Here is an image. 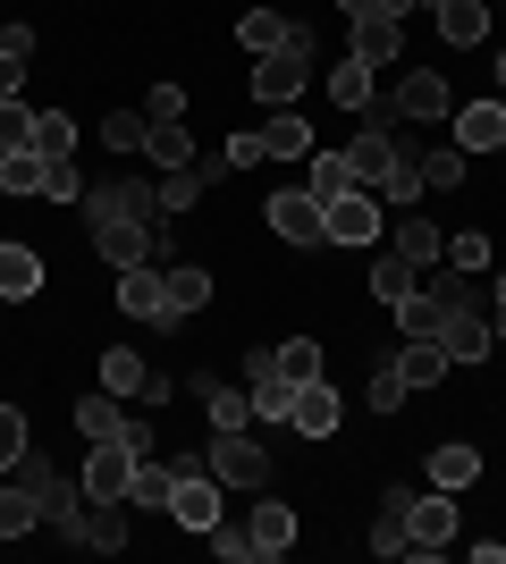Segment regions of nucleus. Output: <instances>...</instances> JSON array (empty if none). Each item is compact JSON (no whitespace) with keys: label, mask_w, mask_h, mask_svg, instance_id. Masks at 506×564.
I'll list each match as a JSON object with an SVG mask.
<instances>
[{"label":"nucleus","mask_w":506,"mask_h":564,"mask_svg":"<svg viewBox=\"0 0 506 564\" xmlns=\"http://www.w3.org/2000/svg\"><path fill=\"white\" fill-rule=\"evenodd\" d=\"M9 143H34V110H25V101H0V152H9Z\"/></svg>","instance_id":"48"},{"label":"nucleus","mask_w":506,"mask_h":564,"mask_svg":"<svg viewBox=\"0 0 506 564\" xmlns=\"http://www.w3.org/2000/svg\"><path fill=\"white\" fill-rule=\"evenodd\" d=\"M262 212H270V236H279V245H321V203H313V186H279Z\"/></svg>","instance_id":"9"},{"label":"nucleus","mask_w":506,"mask_h":564,"mask_svg":"<svg viewBox=\"0 0 506 564\" xmlns=\"http://www.w3.org/2000/svg\"><path fill=\"white\" fill-rule=\"evenodd\" d=\"M397 51H406V25L372 18V25H355V51H346V59H363V68H397Z\"/></svg>","instance_id":"22"},{"label":"nucleus","mask_w":506,"mask_h":564,"mask_svg":"<svg viewBox=\"0 0 506 564\" xmlns=\"http://www.w3.org/2000/svg\"><path fill=\"white\" fill-rule=\"evenodd\" d=\"M489 329H498V337H506V279H498V321H489Z\"/></svg>","instance_id":"54"},{"label":"nucleus","mask_w":506,"mask_h":564,"mask_svg":"<svg viewBox=\"0 0 506 564\" xmlns=\"http://www.w3.org/2000/svg\"><path fill=\"white\" fill-rule=\"evenodd\" d=\"M101 143H110V152H144V143H152V118L144 110H110V118H101Z\"/></svg>","instance_id":"38"},{"label":"nucleus","mask_w":506,"mask_h":564,"mask_svg":"<svg viewBox=\"0 0 506 564\" xmlns=\"http://www.w3.org/2000/svg\"><path fill=\"white\" fill-rule=\"evenodd\" d=\"M313 59H321V34H313V25H288V43L254 59V101L288 110V101L304 94V85H313Z\"/></svg>","instance_id":"1"},{"label":"nucleus","mask_w":506,"mask_h":564,"mask_svg":"<svg viewBox=\"0 0 506 564\" xmlns=\"http://www.w3.org/2000/svg\"><path fill=\"white\" fill-rule=\"evenodd\" d=\"M388 152H397V127H363V135L346 143V169H355V186H380Z\"/></svg>","instance_id":"23"},{"label":"nucleus","mask_w":506,"mask_h":564,"mask_svg":"<svg viewBox=\"0 0 506 564\" xmlns=\"http://www.w3.org/2000/svg\"><path fill=\"white\" fill-rule=\"evenodd\" d=\"M337 9H346L355 25H372V18H397V0H337ZM397 25H406V18H397Z\"/></svg>","instance_id":"51"},{"label":"nucleus","mask_w":506,"mask_h":564,"mask_svg":"<svg viewBox=\"0 0 506 564\" xmlns=\"http://www.w3.org/2000/svg\"><path fill=\"white\" fill-rule=\"evenodd\" d=\"M245 540H254V564L288 556V547H295V506H279V497H254V514H245Z\"/></svg>","instance_id":"11"},{"label":"nucleus","mask_w":506,"mask_h":564,"mask_svg":"<svg viewBox=\"0 0 506 564\" xmlns=\"http://www.w3.org/2000/svg\"><path fill=\"white\" fill-rule=\"evenodd\" d=\"M144 362H136V354H127V346H110V354H101V388H110V397H144Z\"/></svg>","instance_id":"37"},{"label":"nucleus","mask_w":506,"mask_h":564,"mask_svg":"<svg viewBox=\"0 0 506 564\" xmlns=\"http://www.w3.org/2000/svg\"><path fill=\"white\" fill-rule=\"evenodd\" d=\"M25 295H43V261L34 245H0V304H25Z\"/></svg>","instance_id":"20"},{"label":"nucleus","mask_w":506,"mask_h":564,"mask_svg":"<svg viewBox=\"0 0 506 564\" xmlns=\"http://www.w3.org/2000/svg\"><path fill=\"white\" fill-rule=\"evenodd\" d=\"M194 203H203V177H194V169H169L161 177V212H194Z\"/></svg>","instance_id":"45"},{"label":"nucleus","mask_w":506,"mask_h":564,"mask_svg":"<svg viewBox=\"0 0 506 564\" xmlns=\"http://www.w3.org/2000/svg\"><path fill=\"white\" fill-rule=\"evenodd\" d=\"M346 186H355V169H346V152H313V203H337Z\"/></svg>","instance_id":"41"},{"label":"nucleus","mask_w":506,"mask_h":564,"mask_svg":"<svg viewBox=\"0 0 506 564\" xmlns=\"http://www.w3.org/2000/svg\"><path fill=\"white\" fill-rule=\"evenodd\" d=\"M498 101H506V59H498Z\"/></svg>","instance_id":"55"},{"label":"nucleus","mask_w":506,"mask_h":564,"mask_svg":"<svg viewBox=\"0 0 506 564\" xmlns=\"http://www.w3.org/2000/svg\"><path fill=\"white\" fill-rule=\"evenodd\" d=\"M194 397H203V413H212V430H254V397L245 388H228V379H194Z\"/></svg>","instance_id":"17"},{"label":"nucleus","mask_w":506,"mask_h":564,"mask_svg":"<svg viewBox=\"0 0 506 564\" xmlns=\"http://www.w3.org/2000/svg\"><path fill=\"white\" fill-rule=\"evenodd\" d=\"M25 447H34V438H25V413H18V404H0V471H18Z\"/></svg>","instance_id":"44"},{"label":"nucleus","mask_w":506,"mask_h":564,"mask_svg":"<svg viewBox=\"0 0 506 564\" xmlns=\"http://www.w3.org/2000/svg\"><path fill=\"white\" fill-rule=\"evenodd\" d=\"M85 228H94V253L110 261V270H136V261H152V245H161V228H144V219H127V212H85Z\"/></svg>","instance_id":"3"},{"label":"nucleus","mask_w":506,"mask_h":564,"mask_svg":"<svg viewBox=\"0 0 506 564\" xmlns=\"http://www.w3.org/2000/svg\"><path fill=\"white\" fill-rule=\"evenodd\" d=\"M18 85H25V51L0 43V101H18Z\"/></svg>","instance_id":"50"},{"label":"nucleus","mask_w":506,"mask_h":564,"mask_svg":"<svg viewBox=\"0 0 506 564\" xmlns=\"http://www.w3.org/2000/svg\"><path fill=\"white\" fill-rule=\"evenodd\" d=\"M119 447H127V455H152V422H136V413H127V422H119Z\"/></svg>","instance_id":"52"},{"label":"nucleus","mask_w":506,"mask_h":564,"mask_svg":"<svg viewBox=\"0 0 506 564\" xmlns=\"http://www.w3.org/2000/svg\"><path fill=\"white\" fill-rule=\"evenodd\" d=\"M161 169H194V135H186V118H169V127H152V143H144Z\"/></svg>","instance_id":"39"},{"label":"nucleus","mask_w":506,"mask_h":564,"mask_svg":"<svg viewBox=\"0 0 506 564\" xmlns=\"http://www.w3.org/2000/svg\"><path fill=\"white\" fill-rule=\"evenodd\" d=\"M388 253H406V261H413V270H431V261H439V253H448V236H439V228H431V219L413 212V219H397V245H388Z\"/></svg>","instance_id":"29"},{"label":"nucleus","mask_w":506,"mask_h":564,"mask_svg":"<svg viewBox=\"0 0 506 564\" xmlns=\"http://www.w3.org/2000/svg\"><path fill=\"white\" fill-rule=\"evenodd\" d=\"M431 25H439V43L464 51V43H482L489 34V9L482 0H431Z\"/></svg>","instance_id":"16"},{"label":"nucleus","mask_w":506,"mask_h":564,"mask_svg":"<svg viewBox=\"0 0 506 564\" xmlns=\"http://www.w3.org/2000/svg\"><path fill=\"white\" fill-rule=\"evenodd\" d=\"M43 152H34V143H9V152H0V194H43Z\"/></svg>","instance_id":"28"},{"label":"nucleus","mask_w":506,"mask_h":564,"mask_svg":"<svg viewBox=\"0 0 506 564\" xmlns=\"http://www.w3.org/2000/svg\"><path fill=\"white\" fill-rule=\"evenodd\" d=\"M397 371H406V388H439V379H448V346H439V337H406V346H397Z\"/></svg>","instance_id":"24"},{"label":"nucleus","mask_w":506,"mask_h":564,"mask_svg":"<svg viewBox=\"0 0 506 564\" xmlns=\"http://www.w3.org/2000/svg\"><path fill=\"white\" fill-rule=\"evenodd\" d=\"M321 245H380V194L346 186L337 203H321Z\"/></svg>","instance_id":"4"},{"label":"nucleus","mask_w":506,"mask_h":564,"mask_svg":"<svg viewBox=\"0 0 506 564\" xmlns=\"http://www.w3.org/2000/svg\"><path fill=\"white\" fill-rule=\"evenodd\" d=\"M270 371L288 379V388H304V379H321V346L313 337H279V346H270Z\"/></svg>","instance_id":"30"},{"label":"nucleus","mask_w":506,"mask_h":564,"mask_svg":"<svg viewBox=\"0 0 506 564\" xmlns=\"http://www.w3.org/2000/svg\"><path fill=\"white\" fill-rule=\"evenodd\" d=\"M406 522H413V556H448V547H456V489L413 497Z\"/></svg>","instance_id":"8"},{"label":"nucleus","mask_w":506,"mask_h":564,"mask_svg":"<svg viewBox=\"0 0 506 564\" xmlns=\"http://www.w3.org/2000/svg\"><path fill=\"white\" fill-rule=\"evenodd\" d=\"M439 346H448V362H489V346H498V329H489L482 312H456V321L439 329Z\"/></svg>","instance_id":"18"},{"label":"nucleus","mask_w":506,"mask_h":564,"mask_svg":"<svg viewBox=\"0 0 506 564\" xmlns=\"http://www.w3.org/2000/svg\"><path fill=\"white\" fill-rule=\"evenodd\" d=\"M330 101L337 110H372V68H363V59H337L330 68Z\"/></svg>","instance_id":"36"},{"label":"nucleus","mask_w":506,"mask_h":564,"mask_svg":"<svg viewBox=\"0 0 506 564\" xmlns=\"http://www.w3.org/2000/svg\"><path fill=\"white\" fill-rule=\"evenodd\" d=\"M119 422H127V413H119V397H110V388L76 404V430H85V438H119Z\"/></svg>","instance_id":"40"},{"label":"nucleus","mask_w":506,"mask_h":564,"mask_svg":"<svg viewBox=\"0 0 506 564\" xmlns=\"http://www.w3.org/2000/svg\"><path fill=\"white\" fill-rule=\"evenodd\" d=\"M337 413H346V404H337L330 371H321V379H304V388H295V413H288V422L304 430V438H330V430H337Z\"/></svg>","instance_id":"15"},{"label":"nucleus","mask_w":506,"mask_h":564,"mask_svg":"<svg viewBox=\"0 0 506 564\" xmlns=\"http://www.w3.org/2000/svg\"><path fill=\"white\" fill-rule=\"evenodd\" d=\"M68 540L101 547V556H119V547H127V497H85V514L68 522Z\"/></svg>","instance_id":"10"},{"label":"nucleus","mask_w":506,"mask_h":564,"mask_svg":"<svg viewBox=\"0 0 506 564\" xmlns=\"http://www.w3.org/2000/svg\"><path fill=\"white\" fill-rule=\"evenodd\" d=\"M203 464H212V480H219V489H245V497H254V489L270 480V455L254 447V430H219L212 447H203Z\"/></svg>","instance_id":"2"},{"label":"nucleus","mask_w":506,"mask_h":564,"mask_svg":"<svg viewBox=\"0 0 506 564\" xmlns=\"http://www.w3.org/2000/svg\"><path fill=\"white\" fill-rule=\"evenodd\" d=\"M406 506H413V489H388V497H380V522H372V547H380V556H413Z\"/></svg>","instance_id":"19"},{"label":"nucleus","mask_w":506,"mask_h":564,"mask_svg":"<svg viewBox=\"0 0 506 564\" xmlns=\"http://www.w3.org/2000/svg\"><path fill=\"white\" fill-rule=\"evenodd\" d=\"M34 152H43V161H68L76 152V118L68 110H34Z\"/></svg>","instance_id":"35"},{"label":"nucleus","mask_w":506,"mask_h":564,"mask_svg":"<svg viewBox=\"0 0 506 564\" xmlns=\"http://www.w3.org/2000/svg\"><path fill=\"white\" fill-rule=\"evenodd\" d=\"M388 110L406 118V127H431V118H448V76H439V68L397 76V101H388Z\"/></svg>","instance_id":"12"},{"label":"nucleus","mask_w":506,"mask_h":564,"mask_svg":"<svg viewBox=\"0 0 506 564\" xmlns=\"http://www.w3.org/2000/svg\"><path fill=\"white\" fill-rule=\"evenodd\" d=\"M43 203H85V169H76V152L43 169Z\"/></svg>","instance_id":"43"},{"label":"nucleus","mask_w":506,"mask_h":564,"mask_svg":"<svg viewBox=\"0 0 506 564\" xmlns=\"http://www.w3.org/2000/svg\"><path fill=\"white\" fill-rule=\"evenodd\" d=\"M119 312L127 321H144V329H177V304H169V279L161 270H119Z\"/></svg>","instance_id":"7"},{"label":"nucleus","mask_w":506,"mask_h":564,"mask_svg":"<svg viewBox=\"0 0 506 564\" xmlns=\"http://www.w3.org/2000/svg\"><path fill=\"white\" fill-rule=\"evenodd\" d=\"M127 471H136V455H127L119 438H94V455H85V480H76V489H85V497H127Z\"/></svg>","instance_id":"13"},{"label":"nucleus","mask_w":506,"mask_h":564,"mask_svg":"<svg viewBox=\"0 0 506 564\" xmlns=\"http://www.w3.org/2000/svg\"><path fill=\"white\" fill-rule=\"evenodd\" d=\"M464 161H473V152H456V143H439V152H422V186H464Z\"/></svg>","instance_id":"42"},{"label":"nucleus","mask_w":506,"mask_h":564,"mask_svg":"<svg viewBox=\"0 0 506 564\" xmlns=\"http://www.w3.org/2000/svg\"><path fill=\"white\" fill-rule=\"evenodd\" d=\"M237 43L254 51V59H262V51H279V43H288V18H279V9H245V18H237Z\"/></svg>","instance_id":"34"},{"label":"nucleus","mask_w":506,"mask_h":564,"mask_svg":"<svg viewBox=\"0 0 506 564\" xmlns=\"http://www.w3.org/2000/svg\"><path fill=\"white\" fill-rule=\"evenodd\" d=\"M25 531H43V506H34L25 480H9V489H0V540H25Z\"/></svg>","instance_id":"31"},{"label":"nucleus","mask_w":506,"mask_h":564,"mask_svg":"<svg viewBox=\"0 0 506 564\" xmlns=\"http://www.w3.org/2000/svg\"><path fill=\"white\" fill-rule=\"evenodd\" d=\"M18 480L34 489V506H43V522H51V531H68V522L85 514V489H76V480H60V471H51V464H43L34 447L18 455Z\"/></svg>","instance_id":"6"},{"label":"nucleus","mask_w":506,"mask_h":564,"mask_svg":"<svg viewBox=\"0 0 506 564\" xmlns=\"http://www.w3.org/2000/svg\"><path fill=\"white\" fill-rule=\"evenodd\" d=\"M262 161H313V127H304L295 110H279L262 127Z\"/></svg>","instance_id":"25"},{"label":"nucleus","mask_w":506,"mask_h":564,"mask_svg":"<svg viewBox=\"0 0 506 564\" xmlns=\"http://www.w3.org/2000/svg\"><path fill=\"white\" fill-rule=\"evenodd\" d=\"M262 161V135H228V169H254Z\"/></svg>","instance_id":"53"},{"label":"nucleus","mask_w":506,"mask_h":564,"mask_svg":"<svg viewBox=\"0 0 506 564\" xmlns=\"http://www.w3.org/2000/svg\"><path fill=\"white\" fill-rule=\"evenodd\" d=\"M169 489H177V464L136 455V471H127V506H161V514H169Z\"/></svg>","instance_id":"27"},{"label":"nucleus","mask_w":506,"mask_h":564,"mask_svg":"<svg viewBox=\"0 0 506 564\" xmlns=\"http://www.w3.org/2000/svg\"><path fill=\"white\" fill-rule=\"evenodd\" d=\"M406 397H413V388H406V371H397V362H372V404H380V413H397Z\"/></svg>","instance_id":"46"},{"label":"nucleus","mask_w":506,"mask_h":564,"mask_svg":"<svg viewBox=\"0 0 506 564\" xmlns=\"http://www.w3.org/2000/svg\"><path fill=\"white\" fill-rule=\"evenodd\" d=\"M456 152H506V101H464L456 110Z\"/></svg>","instance_id":"14"},{"label":"nucleus","mask_w":506,"mask_h":564,"mask_svg":"<svg viewBox=\"0 0 506 564\" xmlns=\"http://www.w3.org/2000/svg\"><path fill=\"white\" fill-rule=\"evenodd\" d=\"M413 286H422V279H413V261H406V253H380V261H372V295H380L388 312L406 304Z\"/></svg>","instance_id":"32"},{"label":"nucleus","mask_w":506,"mask_h":564,"mask_svg":"<svg viewBox=\"0 0 506 564\" xmlns=\"http://www.w3.org/2000/svg\"><path fill=\"white\" fill-rule=\"evenodd\" d=\"M144 118H152V127H169V118H186V94H177V85H152Z\"/></svg>","instance_id":"49"},{"label":"nucleus","mask_w":506,"mask_h":564,"mask_svg":"<svg viewBox=\"0 0 506 564\" xmlns=\"http://www.w3.org/2000/svg\"><path fill=\"white\" fill-rule=\"evenodd\" d=\"M245 397H254V422H288V413H295V388L270 371V354L254 362V388H245Z\"/></svg>","instance_id":"26"},{"label":"nucleus","mask_w":506,"mask_h":564,"mask_svg":"<svg viewBox=\"0 0 506 564\" xmlns=\"http://www.w3.org/2000/svg\"><path fill=\"white\" fill-rule=\"evenodd\" d=\"M169 514L186 522V531H212L219 522V480L203 455H177V489H169Z\"/></svg>","instance_id":"5"},{"label":"nucleus","mask_w":506,"mask_h":564,"mask_svg":"<svg viewBox=\"0 0 506 564\" xmlns=\"http://www.w3.org/2000/svg\"><path fill=\"white\" fill-rule=\"evenodd\" d=\"M482 480V447H464V438H448V447H431V489H473Z\"/></svg>","instance_id":"21"},{"label":"nucleus","mask_w":506,"mask_h":564,"mask_svg":"<svg viewBox=\"0 0 506 564\" xmlns=\"http://www.w3.org/2000/svg\"><path fill=\"white\" fill-rule=\"evenodd\" d=\"M439 261H456V270H489V236H482V228L448 236V253H439Z\"/></svg>","instance_id":"47"},{"label":"nucleus","mask_w":506,"mask_h":564,"mask_svg":"<svg viewBox=\"0 0 506 564\" xmlns=\"http://www.w3.org/2000/svg\"><path fill=\"white\" fill-rule=\"evenodd\" d=\"M161 279H169V304H177V321L212 304V270H194V261H177V270H161Z\"/></svg>","instance_id":"33"}]
</instances>
